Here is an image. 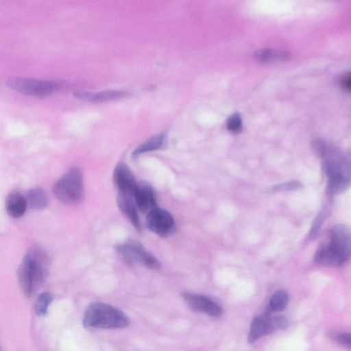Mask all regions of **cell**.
I'll list each match as a JSON object with an SVG mask.
<instances>
[{
	"instance_id": "obj_6",
	"label": "cell",
	"mask_w": 351,
	"mask_h": 351,
	"mask_svg": "<svg viewBox=\"0 0 351 351\" xmlns=\"http://www.w3.org/2000/svg\"><path fill=\"white\" fill-rule=\"evenodd\" d=\"M118 255L128 265H142L152 269L160 267L159 261L138 241L128 240L119 245L116 249Z\"/></svg>"
},
{
	"instance_id": "obj_8",
	"label": "cell",
	"mask_w": 351,
	"mask_h": 351,
	"mask_svg": "<svg viewBox=\"0 0 351 351\" xmlns=\"http://www.w3.org/2000/svg\"><path fill=\"white\" fill-rule=\"evenodd\" d=\"M289 326L287 319L282 315L272 316L265 312L256 316L250 325L248 341L255 342L261 337L278 330H284Z\"/></svg>"
},
{
	"instance_id": "obj_15",
	"label": "cell",
	"mask_w": 351,
	"mask_h": 351,
	"mask_svg": "<svg viewBox=\"0 0 351 351\" xmlns=\"http://www.w3.org/2000/svg\"><path fill=\"white\" fill-rule=\"evenodd\" d=\"M5 206L6 212L10 217L19 218L26 211L27 207L26 197L18 192L11 193L5 199Z\"/></svg>"
},
{
	"instance_id": "obj_18",
	"label": "cell",
	"mask_w": 351,
	"mask_h": 351,
	"mask_svg": "<svg viewBox=\"0 0 351 351\" xmlns=\"http://www.w3.org/2000/svg\"><path fill=\"white\" fill-rule=\"evenodd\" d=\"M165 138V136L164 133H160L151 137L134 150L132 152L133 157L135 158L141 154L159 149L162 145Z\"/></svg>"
},
{
	"instance_id": "obj_25",
	"label": "cell",
	"mask_w": 351,
	"mask_h": 351,
	"mask_svg": "<svg viewBox=\"0 0 351 351\" xmlns=\"http://www.w3.org/2000/svg\"><path fill=\"white\" fill-rule=\"evenodd\" d=\"M328 146L327 143L321 139H315L312 143V147L314 152L321 158L324 155Z\"/></svg>"
},
{
	"instance_id": "obj_13",
	"label": "cell",
	"mask_w": 351,
	"mask_h": 351,
	"mask_svg": "<svg viewBox=\"0 0 351 351\" xmlns=\"http://www.w3.org/2000/svg\"><path fill=\"white\" fill-rule=\"evenodd\" d=\"M117 205L127 219L138 230L141 232V224L137 211V207L132 197L118 195L117 198Z\"/></svg>"
},
{
	"instance_id": "obj_11",
	"label": "cell",
	"mask_w": 351,
	"mask_h": 351,
	"mask_svg": "<svg viewBox=\"0 0 351 351\" xmlns=\"http://www.w3.org/2000/svg\"><path fill=\"white\" fill-rule=\"evenodd\" d=\"M182 298L192 308L211 317H218L223 313L221 306L205 295L186 292L182 293Z\"/></svg>"
},
{
	"instance_id": "obj_7",
	"label": "cell",
	"mask_w": 351,
	"mask_h": 351,
	"mask_svg": "<svg viewBox=\"0 0 351 351\" xmlns=\"http://www.w3.org/2000/svg\"><path fill=\"white\" fill-rule=\"evenodd\" d=\"M7 86L15 91L40 98L49 97L62 87L58 82L23 77L9 79Z\"/></svg>"
},
{
	"instance_id": "obj_9",
	"label": "cell",
	"mask_w": 351,
	"mask_h": 351,
	"mask_svg": "<svg viewBox=\"0 0 351 351\" xmlns=\"http://www.w3.org/2000/svg\"><path fill=\"white\" fill-rule=\"evenodd\" d=\"M146 226L151 232L163 237L173 233L176 228L172 215L158 207L147 214Z\"/></svg>"
},
{
	"instance_id": "obj_21",
	"label": "cell",
	"mask_w": 351,
	"mask_h": 351,
	"mask_svg": "<svg viewBox=\"0 0 351 351\" xmlns=\"http://www.w3.org/2000/svg\"><path fill=\"white\" fill-rule=\"evenodd\" d=\"M227 128L232 133H238L242 130V119L239 114L234 113L227 121Z\"/></svg>"
},
{
	"instance_id": "obj_20",
	"label": "cell",
	"mask_w": 351,
	"mask_h": 351,
	"mask_svg": "<svg viewBox=\"0 0 351 351\" xmlns=\"http://www.w3.org/2000/svg\"><path fill=\"white\" fill-rule=\"evenodd\" d=\"M53 300V295L51 293L45 291L41 293L37 298L35 304V312L38 316H43L47 314L48 308Z\"/></svg>"
},
{
	"instance_id": "obj_23",
	"label": "cell",
	"mask_w": 351,
	"mask_h": 351,
	"mask_svg": "<svg viewBox=\"0 0 351 351\" xmlns=\"http://www.w3.org/2000/svg\"><path fill=\"white\" fill-rule=\"evenodd\" d=\"M330 337L337 341L339 343L350 348L351 337L350 333L343 332L339 331H332L329 333Z\"/></svg>"
},
{
	"instance_id": "obj_12",
	"label": "cell",
	"mask_w": 351,
	"mask_h": 351,
	"mask_svg": "<svg viewBox=\"0 0 351 351\" xmlns=\"http://www.w3.org/2000/svg\"><path fill=\"white\" fill-rule=\"evenodd\" d=\"M133 197L137 208L142 213L147 214L156 208L154 192L147 184H138Z\"/></svg>"
},
{
	"instance_id": "obj_14",
	"label": "cell",
	"mask_w": 351,
	"mask_h": 351,
	"mask_svg": "<svg viewBox=\"0 0 351 351\" xmlns=\"http://www.w3.org/2000/svg\"><path fill=\"white\" fill-rule=\"evenodd\" d=\"M73 95L80 99L99 102L124 98L128 97L129 94L128 93L121 90H106L96 93L75 91L73 93Z\"/></svg>"
},
{
	"instance_id": "obj_16",
	"label": "cell",
	"mask_w": 351,
	"mask_h": 351,
	"mask_svg": "<svg viewBox=\"0 0 351 351\" xmlns=\"http://www.w3.org/2000/svg\"><path fill=\"white\" fill-rule=\"evenodd\" d=\"M26 200L27 206L34 210H43L49 205V198L44 189L34 187L27 192Z\"/></svg>"
},
{
	"instance_id": "obj_4",
	"label": "cell",
	"mask_w": 351,
	"mask_h": 351,
	"mask_svg": "<svg viewBox=\"0 0 351 351\" xmlns=\"http://www.w3.org/2000/svg\"><path fill=\"white\" fill-rule=\"evenodd\" d=\"M82 324L86 328H123L130 325V319L124 312L110 304L95 302L86 308Z\"/></svg>"
},
{
	"instance_id": "obj_26",
	"label": "cell",
	"mask_w": 351,
	"mask_h": 351,
	"mask_svg": "<svg viewBox=\"0 0 351 351\" xmlns=\"http://www.w3.org/2000/svg\"><path fill=\"white\" fill-rule=\"evenodd\" d=\"M341 88L345 90H350V76L349 73L345 74L341 77L339 81Z\"/></svg>"
},
{
	"instance_id": "obj_24",
	"label": "cell",
	"mask_w": 351,
	"mask_h": 351,
	"mask_svg": "<svg viewBox=\"0 0 351 351\" xmlns=\"http://www.w3.org/2000/svg\"><path fill=\"white\" fill-rule=\"evenodd\" d=\"M327 217L326 211H321L315 219L309 235L311 238L314 237L320 230L324 221Z\"/></svg>"
},
{
	"instance_id": "obj_1",
	"label": "cell",
	"mask_w": 351,
	"mask_h": 351,
	"mask_svg": "<svg viewBox=\"0 0 351 351\" xmlns=\"http://www.w3.org/2000/svg\"><path fill=\"white\" fill-rule=\"evenodd\" d=\"M49 269V258L47 252L38 246L29 248L17 272L21 289L25 296L30 297L45 281Z\"/></svg>"
},
{
	"instance_id": "obj_10",
	"label": "cell",
	"mask_w": 351,
	"mask_h": 351,
	"mask_svg": "<svg viewBox=\"0 0 351 351\" xmlns=\"http://www.w3.org/2000/svg\"><path fill=\"white\" fill-rule=\"evenodd\" d=\"M113 181L119 195L132 197L137 187L134 176L123 162L117 165L113 172Z\"/></svg>"
},
{
	"instance_id": "obj_27",
	"label": "cell",
	"mask_w": 351,
	"mask_h": 351,
	"mask_svg": "<svg viewBox=\"0 0 351 351\" xmlns=\"http://www.w3.org/2000/svg\"><path fill=\"white\" fill-rule=\"evenodd\" d=\"M1 351V350H0Z\"/></svg>"
},
{
	"instance_id": "obj_3",
	"label": "cell",
	"mask_w": 351,
	"mask_h": 351,
	"mask_svg": "<svg viewBox=\"0 0 351 351\" xmlns=\"http://www.w3.org/2000/svg\"><path fill=\"white\" fill-rule=\"evenodd\" d=\"M322 158V168L328 179V195L333 196L346 191L350 184L349 160L339 150L328 146Z\"/></svg>"
},
{
	"instance_id": "obj_19",
	"label": "cell",
	"mask_w": 351,
	"mask_h": 351,
	"mask_svg": "<svg viewBox=\"0 0 351 351\" xmlns=\"http://www.w3.org/2000/svg\"><path fill=\"white\" fill-rule=\"evenodd\" d=\"M289 303V295L283 290H278L271 297L269 306L265 312L271 313L272 312L282 311L286 308Z\"/></svg>"
},
{
	"instance_id": "obj_2",
	"label": "cell",
	"mask_w": 351,
	"mask_h": 351,
	"mask_svg": "<svg viewBox=\"0 0 351 351\" xmlns=\"http://www.w3.org/2000/svg\"><path fill=\"white\" fill-rule=\"evenodd\" d=\"M350 231L343 224L335 226L330 232L329 241L322 244L315 254V261L326 266H340L350 256Z\"/></svg>"
},
{
	"instance_id": "obj_5",
	"label": "cell",
	"mask_w": 351,
	"mask_h": 351,
	"mask_svg": "<svg viewBox=\"0 0 351 351\" xmlns=\"http://www.w3.org/2000/svg\"><path fill=\"white\" fill-rule=\"evenodd\" d=\"M53 191L58 200L65 205L79 204L84 196V182L81 171L70 169L53 185Z\"/></svg>"
},
{
	"instance_id": "obj_22",
	"label": "cell",
	"mask_w": 351,
	"mask_h": 351,
	"mask_svg": "<svg viewBox=\"0 0 351 351\" xmlns=\"http://www.w3.org/2000/svg\"><path fill=\"white\" fill-rule=\"evenodd\" d=\"M302 187L300 182L298 181H290L281 183L272 186L269 191L272 192H285L298 189Z\"/></svg>"
},
{
	"instance_id": "obj_17",
	"label": "cell",
	"mask_w": 351,
	"mask_h": 351,
	"mask_svg": "<svg viewBox=\"0 0 351 351\" xmlns=\"http://www.w3.org/2000/svg\"><path fill=\"white\" fill-rule=\"evenodd\" d=\"M290 53L282 49H263L254 53L255 58L262 62H274L288 60Z\"/></svg>"
}]
</instances>
